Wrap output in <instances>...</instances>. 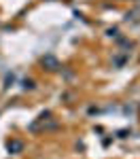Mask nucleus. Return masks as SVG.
I'll return each mask as SVG.
<instances>
[{"instance_id":"nucleus-2","label":"nucleus","mask_w":140,"mask_h":159,"mask_svg":"<svg viewBox=\"0 0 140 159\" xmlns=\"http://www.w3.org/2000/svg\"><path fill=\"white\" fill-rule=\"evenodd\" d=\"M7 148H9L11 155H17V153L24 151V142H21V140H9V142H7Z\"/></svg>"},{"instance_id":"nucleus-3","label":"nucleus","mask_w":140,"mask_h":159,"mask_svg":"<svg viewBox=\"0 0 140 159\" xmlns=\"http://www.w3.org/2000/svg\"><path fill=\"white\" fill-rule=\"evenodd\" d=\"M24 87L25 89H32L34 87V81H24Z\"/></svg>"},{"instance_id":"nucleus-1","label":"nucleus","mask_w":140,"mask_h":159,"mask_svg":"<svg viewBox=\"0 0 140 159\" xmlns=\"http://www.w3.org/2000/svg\"><path fill=\"white\" fill-rule=\"evenodd\" d=\"M40 64L47 68V70H51V72H55V70H60V61H57V57L55 55H51V53H47V55H43V60H40Z\"/></svg>"}]
</instances>
